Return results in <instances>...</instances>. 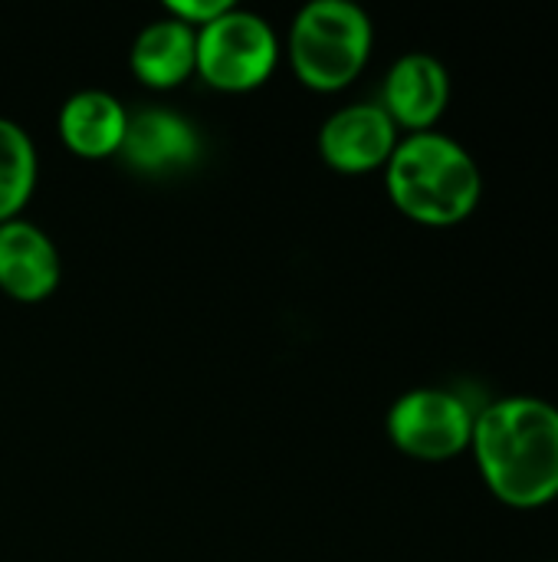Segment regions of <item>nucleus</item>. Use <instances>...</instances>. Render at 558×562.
<instances>
[{"mask_svg":"<svg viewBox=\"0 0 558 562\" xmlns=\"http://www.w3.org/2000/svg\"><path fill=\"white\" fill-rule=\"evenodd\" d=\"M474 461L487 491L513 510L558 497V405L539 395H503L474 415Z\"/></svg>","mask_w":558,"mask_h":562,"instance_id":"1","label":"nucleus"},{"mask_svg":"<svg viewBox=\"0 0 558 562\" xmlns=\"http://www.w3.org/2000/svg\"><path fill=\"white\" fill-rule=\"evenodd\" d=\"M385 188L405 217L428 227H451L477 211L483 175L457 138L428 128L398 138L385 165Z\"/></svg>","mask_w":558,"mask_h":562,"instance_id":"2","label":"nucleus"},{"mask_svg":"<svg viewBox=\"0 0 558 562\" xmlns=\"http://www.w3.org/2000/svg\"><path fill=\"white\" fill-rule=\"evenodd\" d=\"M375 26L355 0H309L289 26L296 76L319 92L345 89L368 63Z\"/></svg>","mask_w":558,"mask_h":562,"instance_id":"3","label":"nucleus"},{"mask_svg":"<svg viewBox=\"0 0 558 562\" xmlns=\"http://www.w3.org/2000/svg\"><path fill=\"white\" fill-rule=\"evenodd\" d=\"M280 56V43L273 26L253 13L230 7L217 20L197 26V72L227 92L257 89L266 82Z\"/></svg>","mask_w":558,"mask_h":562,"instance_id":"4","label":"nucleus"},{"mask_svg":"<svg viewBox=\"0 0 558 562\" xmlns=\"http://www.w3.org/2000/svg\"><path fill=\"white\" fill-rule=\"evenodd\" d=\"M474 408L447 389H411L388 408L385 428L401 454L418 461H451L470 451Z\"/></svg>","mask_w":558,"mask_h":562,"instance_id":"5","label":"nucleus"},{"mask_svg":"<svg viewBox=\"0 0 558 562\" xmlns=\"http://www.w3.org/2000/svg\"><path fill=\"white\" fill-rule=\"evenodd\" d=\"M398 138V125L382 109V102H352L335 109L322 122L319 151L335 171L362 175L372 168H385Z\"/></svg>","mask_w":558,"mask_h":562,"instance_id":"6","label":"nucleus"},{"mask_svg":"<svg viewBox=\"0 0 558 562\" xmlns=\"http://www.w3.org/2000/svg\"><path fill=\"white\" fill-rule=\"evenodd\" d=\"M451 102V72L431 53H405L391 63L382 89V109L398 128L428 132Z\"/></svg>","mask_w":558,"mask_h":562,"instance_id":"7","label":"nucleus"},{"mask_svg":"<svg viewBox=\"0 0 558 562\" xmlns=\"http://www.w3.org/2000/svg\"><path fill=\"white\" fill-rule=\"evenodd\" d=\"M118 155L128 168L141 175H171L197 161L201 135L191 119L171 109L151 105V109L128 115Z\"/></svg>","mask_w":558,"mask_h":562,"instance_id":"8","label":"nucleus"},{"mask_svg":"<svg viewBox=\"0 0 558 562\" xmlns=\"http://www.w3.org/2000/svg\"><path fill=\"white\" fill-rule=\"evenodd\" d=\"M59 286L56 244L23 217L0 224V290L13 300L36 303Z\"/></svg>","mask_w":558,"mask_h":562,"instance_id":"9","label":"nucleus"},{"mask_svg":"<svg viewBox=\"0 0 558 562\" xmlns=\"http://www.w3.org/2000/svg\"><path fill=\"white\" fill-rule=\"evenodd\" d=\"M197 66V30L178 16H161L141 26L132 43V69L151 89L184 82Z\"/></svg>","mask_w":558,"mask_h":562,"instance_id":"10","label":"nucleus"},{"mask_svg":"<svg viewBox=\"0 0 558 562\" xmlns=\"http://www.w3.org/2000/svg\"><path fill=\"white\" fill-rule=\"evenodd\" d=\"M125 105L105 89H79L59 109V135L82 158H105L122 148Z\"/></svg>","mask_w":558,"mask_h":562,"instance_id":"11","label":"nucleus"},{"mask_svg":"<svg viewBox=\"0 0 558 562\" xmlns=\"http://www.w3.org/2000/svg\"><path fill=\"white\" fill-rule=\"evenodd\" d=\"M36 184V148L33 138L10 119L0 115V224L16 217Z\"/></svg>","mask_w":558,"mask_h":562,"instance_id":"12","label":"nucleus"},{"mask_svg":"<svg viewBox=\"0 0 558 562\" xmlns=\"http://www.w3.org/2000/svg\"><path fill=\"white\" fill-rule=\"evenodd\" d=\"M230 0H168V13L184 20L187 26H204L210 20H217L224 10H230Z\"/></svg>","mask_w":558,"mask_h":562,"instance_id":"13","label":"nucleus"},{"mask_svg":"<svg viewBox=\"0 0 558 562\" xmlns=\"http://www.w3.org/2000/svg\"><path fill=\"white\" fill-rule=\"evenodd\" d=\"M553 562H558V560H553Z\"/></svg>","mask_w":558,"mask_h":562,"instance_id":"14","label":"nucleus"}]
</instances>
